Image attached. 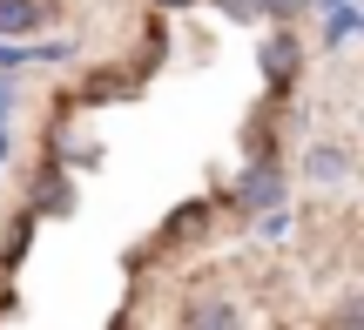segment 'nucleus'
Listing matches in <instances>:
<instances>
[{
  "mask_svg": "<svg viewBox=\"0 0 364 330\" xmlns=\"http://www.w3.org/2000/svg\"><path fill=\"white\" fill-rule=\"evenodd\" d=\"M189 324H243V310H236V304H196Z\"/></svg>",
  "mask_w": 364,
  "mask_h": 330,
  "instance_id": "obj_6",
  "label": "nucleus"
},
{
  "mask_svg": "<svg viewBox=\"0 0 364 330\" xmlns=\"http://www.w3.org/2000/svg\"><path fill=\"white\" fill-rule=\"evenodd\" d=\"M34 27H41L34 0H0V34H34Z\"/></svg>",
  "mask_w": 364,
  "mask_h": 330,
  "instance_id": "obj_4",
  "label": "nucleus"
},
{
  "mask_svg": "<svg viewBox=\"0 0 364 330\" xmlns=\"http://www.w3.org/2000/svg\"><path fill=\"white\" fill-rule=\"evenodd\" d=\"M223 13H230V21H263L257 0H223Z\"/></svg>",
  "mask_w": 364,
  "mask_h": 330,
  "instance_id": "obj_9",
  "label": "nucleus"
},
{
  "mask_svg": "<svg viewBox=\"0 0 364 330\" xmlns=\"http://www.w3.org/2000/svg\"><path fill=\"white\" fill-rule=\"evenodd\" d=\"M284 236H290V216L270 202V209H263V243H284Z\"/></svg>",
  "mask_w": 364,
  "mask_h": 330,
  "instance_id": "obj_8",
  "label": "nucleus"
},
{
  "mask_svg": "<svg viewBox=\"0 0 364 330\" xmlns=\"http://www.w3.org/2000/svg\"><path fill=\"white\" fill-rule=\"evenodd\" d=\"M236 202H243V209H270V202H284V175H277L270 162H257V169L236 182Z\"/></svg>",
  "mask_w": 364,
  "mask_h": 330,
  "instance_id": "obj_2",
  "label": "nucleus"
},
{
  "mask_svg": "<svg viewBox=\"0 0 364 330\" xmlns=\"http://www.w3.org/2000/svg\"><path fill=\"white\" fill-rule=\"evenodd\" d=\"M156 7H162V13H176V7H196V0H156Z\"/></svg>",
  "mask_w": 364,
  "mask_h": 330,
  "instance_id": "obj_10",
  "label": "nucleus"
},
{
  "mask_svg": "<svg viewBox=\"0 0 364 330\" xmlns=\"http://www.w3.org/2000/svg\"><path fill=\"white\" fill-rule=\"evenodd\" d=\"M257 61H263V81H270V88H290V81H297V61H304V48H297L290 34H270Z\"/></svg>",
  "mask_w": 364,
  "mask_h": 330,
  "instance_id": "obj_1",
  "label": "nucleus"
},
{
  "mask_svg": "<svg viewBox=\"0 0 364 330\" xmlns=\"http://www.w3.org/2000/svg\"><path fill=\"white\" fill-rule=\"evenodd\" d=\"M304 169H311V182H344V175H351V155H344L338 142H311L304 148Z\"/></svg>",
  "mask_w": 364,
  "mask_h": 330,
  "instance_id": "obj_3",
  "label": "nucleus"
},
{
  "mask_svg": "<svg viewBox=\"0 0 364 330\" xmlns=\"http://www.w3.org/2000/svg\"><path fill=\"white\" fill-rule=\"evenodd\" d=\"M364 27V13H358V0H331V21H324V40H351Z\"/></svg>",
  "mask_w": 364,
  "mask_h": 330,
  "instance_id": "obj_5",
  "label": "nucleus"
},
{
  "mask_svg": "<svg viewBox=\"0 0 364 330\" xmlns=\"http://www.w3.org/2000/svg\"><path fill=\"white\" fill-rule=\"evenodd\" d=\"M304 7H311V0H257V13H263V21H297Z\"/></svg>",
  "mask_w": 364,
  "mask_h": 330,
  "instance_id": "obj_7",
  "label": "nucleus"
}]
</instances>
